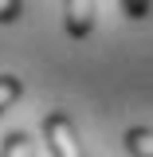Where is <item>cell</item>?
I'll list each match as a JSON object with an SVG mask.
<instances>
[{
	"instance_id": "7a4b0ae2",
	"label": "cell",
	"mask_w": 153,
	"mask_h": 157,
	"mask_svg": "<svg viewBox=\"0 0 153 157\" xmlns=\"http://www.w3.org/2000/svg\"><path fill=\"white\" fill-rule=\"evenodd\" d=\"M94 0H63V20H67V36L71 39H86L94 32Z\"/></svg>"
},
{
	"instance_id": "5b68a950",
	"label": "cell",
	"mask_w": 153,
	"mask_h": 157,
	"mask_svg": "<svg viewBox=\"0 0 153 157\" xmlns=\"http://www.w3.org/2000/svg\"><path fill=\"white\" fill-rule=\"evenodd\" d=\"M24 94V78H16V75H0V114L16 102V98Z\"/></svg>"
},
{
	"instance_id": "6da1fadb",
	"label": "cell",
	"mask_w": 153,
	"mask_h": 157,
	"mask_svg": "<svg viewBox=\"0 0 153 157\" xmlns=\"http://www.w3.org/2000/svg\"><path fill=\"white\" fill-rule=\"evenodd\" d=\"M43 141H47L51 157H86L82 141H78V130H75L67 110H47L43 114Z\"/></svg>"
},
{
	"instance_id": "52a82bcc",
	"label": "cell",
	"mask_w": 153,
	"mask_h": 157,
	"mask_svg": "<svg viewBox=\"0 0 153 157\" xmlns=\"http://www.w3.org/2000/svg\"><path fill=\"white\" fill-rule=\"evenodd\" d=\"M24 16V0H0V24H16Z\"/></svg>"
},
{
	"instance_id": "8992f818",
	"label": "cell",
	"mask_w": 153,
	"mask_h": 157,
	"mask_svg": "<svg viewBox=\"0 0 153 157\" xmlns=\"http://www.w3.org/2000/svg\"><path fill=\"white\" fill-rule=\"evenodd\" d=\"M122 12H126V20L141 24V20L153 12V0H122Z\"/></svg>"
},
{
	"instance_id": "3957f363",
	"label": "cell",
	"mask_w": 153,
	"mask_h": 157,
	"mask_svg": "<svg viewBox=\"0 0 153 157\" xmlns=\"http://www.w3.org/2000/svg\"><path fill=\"white\" fill-rule=\"evenodd\" d=\"M126 149H130V157H153V126H130Z\"/></svg>"
},
{
	"instance_id": "277c9868",
	"label": "cell",
	"mask_w": 153,
	"mask_h": 157,
	"mask_svg": "<svg viewBox=\"0 0 153 157\" xmlns=\"http://www.w3.org/2000/svg\"><path fill=\"white\" fill-rule=\"evenodd\" d=\"M0 157H36V145L24 130H12V134L0 141Z\"/></svg>"
}]
</instances>
